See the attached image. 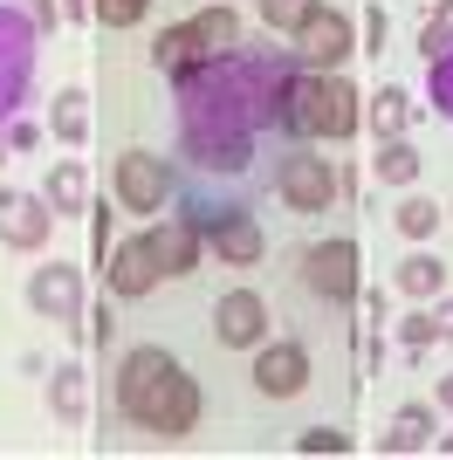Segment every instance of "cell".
I'll use <instances>...</instances> for the list:
<instances>
[{
	"label": "cell",
	"instance_id": "1",
	"mask_svg": "<svg viewBox=\"0 0 453 460\" xmlns=\"http://www.w3.org/2000/svg\"><path fill=\"white\" fill-rule=\"evenodd\" d=\"M302 76L296 41H234L220 62L172 83L179 96V165L172 192L200 234L213 220L254 213L262 192H275L282 152L296 145L289 90Z\"/></svg>",
	"mask_w": 453,
	"mask_h": 460
},
{
	"label": "cell",
	"instance_id": "2",
	"mask_svg": "<svg viewBox=\"0 0 453 460\" xmlns=\"http://www.w3.org/2000/svg\"><path fill=\"white\" fill-rule=\"evenodd\" d=\"M117 412L145 433H158V440H186L200 426V378L172 350L131 344L117 358Z\"/></svg>",
	"mask_w": 453,
	"mask_h": 460
},
{
	"label": "cell",
	"instance_id": "3",
	"mask_svg": "<svg viewBox=\"0 0 453 460\" xmlns=\"http://www.w3.org/2000/svg\"><path fill=\"white\" fill-rule=\"evenodd\" d=\"M364 96H358V83L343 76V69H302L296 76V90H289V117H296V137H351L364 124V111H358Z\"/></svg>",
	"mask_w": 453,
	"mask_h": 460
},
{
	"label": "cell",
	"instance_id": "4",
	"mask_svg": "<svg viewBox=\"0 0 453 460\" xmlns=\"http://www.w3.org/2000/svg\"><path fill=\"white\" fill-rule=\"evenodd\" d=\"M234 41H241V14H234V7H200L192 21H179V28H165V35L151 41V62L179 83V76H192V69L220 62Z\"/></svg>",
	"mask_w": 453,
	"mask_h": 460
},
{
	"label": "cell",
	"instance_id": "5",
	"mask_svg": "<svg viewBox=\"0 0 453 460\" xmlns=\"http://www.w3.org/2000/svg\"><path fill=\"white\" fill-rule=\"evenodd\" d=\"M35 56H41V28L21 14L14 0H0V131L35 96Z\"/></svg>",
	"mask_w": 453,
	"mask_h": 460
},
{
	"label": "cell",
	"instance_id": "6",
	"mask_svg": "<svg viewBox=\"0 0 453 460\" xmlns=\"http://www.w3.org/2000/svg\"><path fill=\"white\" fill-rule=\"evenodd\" d=\"M275 192H282V207H296V213H323L330 199H337V165H330L309 137H296V145L282 152Z\"/></svg>",
	"mask_w": 453,
	"mask_h": 460
},
{
	"label": "cell",
	"instance_id": "7",
	"mask_svg": "<svg viewBox=\"0 0 453 460\" xmlns=\"http://www.w3.org/2000/svg\"><path fill=\"white\" fill-rule=\"evenodd\" d=\"M289 41H296L302 69H343V56H358V28H351V14H343V7H330V0L302 21Z\"/></svg>",
	"mask_w": 453,
	"mask_h": 460
},
{
	"label": "cell",
	"instance_id": "8",
	"mask_svg": "<svg viewBox=\"0 0 453 460\" xmlns=\"http://www.w3.org/2000/svg\"><path fill=\"white\" fill-rule=\"evenodd\" d=\"M302 288L323 296V303H351L358 296V241H316V248L302 254Z\"/></svg>",
	"mask_w": 453,
	"mask_h": 460
},
{
	"label": "cell",
	"instance_id": "9",
	"mask_svg": "<svg viewBox=\"0 0 453 460\" xmlns=\"http://www.w3.org/2000/svg\"><path fill=\"white\" fill-rule=\"evenodd\" d=\"M56 234V207L49 192H0V248L14 254H41Z\"/></svg>",
	"mask_w": 453,
	"mask_h": 460
},
{
	"label": "cell",
	"instance_id": "10",
	"mask_svg": "<svg viewBox=\"0 0 453 460\" xmlns=\"http://www.w3.org/2000/svg\"><path fill=\"white\" fill-rule=\"evenodd\" d=\"M165 199H172V158H158V152L117 158V207L124 213H158Z\"/></svg>",
	"mask_w": 453,
	"mask_h": 460
},
{
	"label": "cell",
	"instance_id": "11",
	"mask_svg": "<svg viewBox=\"0 0 453 460\" xmlns=\"http://www.w3.org/2000/svg\"><path fill=\"white\" fill-rule=\"evenodd\" d=\"M28 309L49 316V323H83V269L41 261V269L28 275Z\"/></svg>",
	"mask_w": 453,
	"mask_h": 460
},
{
	"label": "cell",
	"instance_id": "12",
	"mask_svg": "<svg viewBox=\"0 0 453 460\" xmlns=\"http://www.w3.org/2000/svg\"><path fill=\"white\" fill-rule=\"evenodd\" d=\"M213 337H220L226 350H254L268 337V303L254 288H226L220 303H213Z\"/></svg>",
	"mask_w": 453,
	"mask_h": 460
},
{
	"label": "cell",
	"instance_id": "13",
	"mask_svg": "<svg viewBox=\"0 0 453 460\" xmlns=\"http://www.w3.org/2000/svg\"><path fill=\"white\" fill-rule=\"evenodd\" d=\"M103 275H111V296L117 303H138V296H151V282H158V254H151L145 234H131V241H117L111 254H103Z\"/></svg>",
	"mask_w": 453,
	"mask_h": 460
},
{
	"label": "cell",
	"instance_id": "14",
	"mask_svg": "<svg viewBox=\"0 0 453 460\" xmlns=\"http://www.w3.org/2000/svg\"><path fill=\"white\" fill-rule=\"evenodd\" d=\"M302 385H309V350H302L296 337L262 344V358H254V392H262V399H296Z\"/></svg>",
	"mask_w": 453,
	"mask_h": 460
},
{
	"label": "cell",
	"instance_id": "15",
	"mask_svg": "<svg viewBox=\"0 0 453 460\" xmlns=\"http://www.w3.org/2000/svg\"><path fill=\"white\" fill-rule=\"evenodd\" d=\"M145 241H151V254H158V269H165V275H192V269H200V241H207V234L179 213V220H151Z\"/></svg>",
	"mask_w": 453,
	"mask_h": 460
},
{
	"label": "cell",
	"instance_id": "16",
	"mask_svg": "<svg viewBox=\"0 0 453 460\" xmlns=\"http://www.w3.org/2000/svg\"><path fill=\"white\" fill-rule=\"evenodd\" d=\"M207 248L220 254V261H234V269H247V261H262L268 234H262L254 213H234V220H213V227H207Z\"/></svg>",
	"mask_w": 453,
	"mask_h": 460
},
{
	"label": "cell",
	"instance_id": "17",
	"mask_svg": "<svg viewBox=\"0 0 453 460\" xmlns=\"http://www.w3.org/2000/svg\"><path fill=\"white\" fill-rule=\"evenodd\" d=\"M433 447V405H398L392 426H385V440H378V454H426Z\"/></svg>",
	"mask_w": 453,
	"mask_h": 460
},
{
	"label": "cell",
	"instance_id": "18",
	"mask_svg": "<svg viewBox=\"0 0 453 460\" xmlns=\"http://www.w3.org/2000/svg\"><path fill=\"white\" fill-rule=\"evenodd\" d=\"M398 296H413V303H426V296H440V288H447V261H433V254L426 248H413L405 254V261H398Z\"/></svg>",
	"mask_w": 453,
	"mask_h": 460
},
{
	"label": "cell",
	"instance_id": "19",
	"mask_svg": "<svg viewBox=\"0 0 453 460\" xmlns=\"http://www.w3.org/2000/svg\"><path fill=\"white\" fill-rule=\"evenodd\" d=\"M83 378H90L83 365H62L56 378H49V412H56L62 426H83Z\"/></svg>",
	"mask_w": 453,
	"mask_h": 460
},
{
	"label": "cell",
	"instance_id": "20",
	"mask_svg": "<svg viewBox=\"0 0 453 460\" xmlns=\"http://www.w3.org/2000/svg\"><path fill=\"white\" fill-rule=\"evenodd\" d=\"M419 165H426V158H419L405 137H378V165H371V172L385 179V186H413Z\"/></svg>",
	"mask_w": 453,
	"mask_h": 460
},
{
	"label": "cell",
	"instance_id": "21",
	"mask_svg": "<svg viewBox=\"0 0 453 460\" xmlns=\"http://www.w3.org/2000/svg\"><path fill=\"white\" fill-rule=\"evenodd\" d=\"M392 220H398V234H405V241H433V234H440V220H447V207H433L426 192H405Z\"/></svg>",
	"mask_w": 453,
	"mask_h": 460
},
{
	"label": "cell",
	"instance_id": "22",
	"mask_svg": "<svg viewBox=\"0 0 453 460\" xmlns=\"http://www.w3.org/2000/svg\"><path fill=\"white\" fill-rule=\"evenodd\" d=\"M371 131L378 137H405V124H413V103H405V90H398V83H385V90L371 96Z\"/></svg>",
	"mask_w": 453,
	"mask_h": 460
},
{
	"label": "cell",
	"instance_id": "23",
	"mask_svg": "<svg viewBox=\"0 0 453 460\" xmlns=\"http://www.w3.org/2000/svg\"><path fill=\"white\" fill-rule=\"evenodd\" d=\"M83 103H90L83 90H62V96H56V111H49V124H56V137L69 145V152L90 137V111H83Z\"/></svg>",
	"mask_w": 453,
	"mask_h": 460
},
{
	"label": "cell",
	"instance_id": "24",
	"mask_svg": "<svg viewBox=\"0 0 453 460\" xmlns=\"http://www.w3.org/2000/svg\"><path fill=\"white\" fill-rule=\"evenodd\" d=\"M83 199H90V179H83L76 158H62L56 172H49V207L56 213H83Z\"/></svg>",
	"mask_w": 453,
	"mask_h": 460
},
{
	"label": "cell",
	"instance_id": "25",
	"mask_svg": "<svg viewBox=\"0 0 453 460\" xmlns=\"http://www.w3.org/2000/svg\"><path fill=\"white\" fill-rule=\"evenodd\" d=\"M453 49V0H440L433 14H426V28H419V56L433 62V56H447Z\"/></svg>",
	"mask_w": 453,
	"mask_h": 460
},
{
	"label": "cell",
	"instance_id": "26",
	"mask_svg": "<svg viewBox=\"0 0 453 460\" xmlns=\"http://www.w3.org/2000/svg\"><path fill=\"white\" fill-rule=\"evenodd\" d=\"M316 7H323V0H262V21H268V28H282V35H296Z\"/></svg>",
	"mask_w": 453,
	"mask_h": 460
},
{
	"label": "cell",
	"instance_id": "27",
	"mask_svg": "<svg viewBox=\"0 0 453 460\" xmlns=\"http://www.w3.org/2000/svg\"><path fill=\"white\" fill-rule=\"evenodd\" d=\"M392 330H398V344H413V350H426V344H433V337H447L433 309H413V316H398Z\"/></svg>",
	"mask_w": 453,
	"mask_h": 460
},
{
	"label": "cell",
	"instance_id": "28",
	"mask_svg": "<svg viewBox=\"0 0 453 460\" xmlns=\"http://www.w3.org/2000/svg\"><path fill=\"white\" fill-rule=\"evenodd\" d=\"M145 7H151V0H90V14L103 21V28H138Z\"/></svg>",
	"mask_w": 453,
	"mask_h": 460
},
{
	"label": "cell",
	"instance_id": "29",
	"mask_svg": "<svg viewBox=\"0 0 453 460\" xmlns=\"http://www.w3.org/2000/svg\"><path fill=\"white\" fill-rule=\"evenodd\" d=\"M426 90H433L440 117L453 124V49H447V56H433V69H426Z\"/></svg>",
	"mask_w": 453,
	"mask_h": 460
},
{
	"label": "cell",
	"instance_id": "30",
	"mask_svg": "<svg viewBox=\"0 0 453 460\" xmlns=\"http://www.w3.org/2000/svg\"><path fill=\"white\" fill-rule=\"evenodd\" d=\"M296 454H351V433H337V426H309L296 440Z\"/></svg>",
	"mask_w": 453,
	"mask_h": 460
},
{
	"label": "cell",
	"instance_id": "31",
	"mask_svg": "<svg viewBox=\"0 0 453 460\" xmlns=\"http://www.w3.org/2000/svg\"><path fill=\"white\" fill-rule=\"evenodd\" d=\"M385 35H392V21H385V7H371V14H364V28H358V49H364V56H378V49H385Z\"/></svg>",
	"mask_w": 453,
	"mask_h": 460
},
{
	"label": "cell",
	"instance_id": "32",
	"mask_svg": "<svg viewBox=\"0 0 453 460\" xmlns=\"http://www.w3.org/2000/svg\"><path fill=\"white\" fill-rule=\"evenodd\" d=\"M14 7H21V14H28V21H35L41 35H49V28H56V21H62V7H56V0H14Z\"/></svg>",
	"mask_w": 453,
	"mask_h": 460
},
{
	"label": "cell",
	"instance_id": "33",
	"mask_svg": "<svg viewBox=\"0 0 453 460\" xmlns=\"http://www.w3.org/2000/svg\"><path fill=\"white\" fill-rule=\"evenodd\" d=\"M35 124H28V117H14V124H7V145H14V152H35Z\"/></svg>",
	"mask_w": 453,
	"mask_h": 460
},
{
	"label": "cell",
	"instance_id": "34",
	"mask_svg": "<svg viewBox=\"0 0 453 460\" xmlns=\"http://www.w3.org/2000/svg\"><path fill=\"white\" fill-rule=\"evenodd\" d=\"M440 405H447V412H453V371H447V378H440Z\"/></svg>",
	"mask_w": 453,
	"mask_h": 460
},
{
	"label": "cell",
	"instance_id": "35",
	"mask_svg": "<svg viewBox=\"0 0 453 460\" xmlns=\"http://www.w3.org/2000/svg\"><path fill=\"white\" fill-rule=\"evenodd\" d=\"M62 14H90V0H62Z\"/></svg>",
	"mask_w": 453,
	"mask_h": 460
},
{
	"label": "cell",
	"instance_id": "36",
	"mask_svg": "<svg viewBox=\"0 0 453 460\" xmlns=\"http://www.w3.org/2000/svg\"><path fill=\"white\" fill-rule=\"evenodd\" d=\"M440 330H447V337H453V303H447V309H440Z\"/></svg>",
	"mask_w": 453,
	"mask_h": 460
},
{
	"label": "cell",
	"instance_id": "37",
	"mask_svg": "<svg viewBox=\"0 0 453 460\" xmlns=\"http://www.w3.org/2000/svg\"><path fill=\"white\" fill-rule=\"evenodd\" d=\"M433 447H440V454H453V433H433Z\"/></svg>",
	"mask_w": 453,
	"mask_h": 460
},
{
	"label": "cell",
	"instance_id": "38",
	"mask_svg": "<svg viewBox=\"0 0 453 460\" xmlns=\"http://www.w3.org/2000/svg\"><path fill=\"white\" fill-rule=\"evenodd\" d=\"M0 158H7V131H0Z\"/></svg>",
	"mask_w": 453,
	"mask_h": 460
},
{
	"label": "cell",
	"instance_id": "39",
	"mask_svg": "<svg viewBox=\"0 0 453 460\" xmlns=\"http://www.w3.org/2000/svg\"><path fill=\"white\" fill-rule=\"evenodd\" d=\"M447 220H453V213H447Z\"/></svg>",
	"mask_w": 453,
	"mask_h": 460
}]
</instances>
